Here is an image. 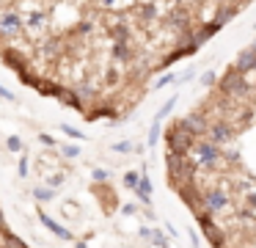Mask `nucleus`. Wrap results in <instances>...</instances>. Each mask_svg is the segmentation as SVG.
Masks as SVG:
<instances>
[{"instance_id":"5701e85b","label":"nucleus","mask_w":256,"mask_h":248,"mask_svg":"<svg viewBox=\"0 0 256 248\" xmlns=\"http://www.w3.org/2000/svg\"><path fill=\"white\" fill-rule=\"evenodd\" d=\"M152 240H154L157 248H171V242H168V237L162 234L160 229H152Z\"/></svg>"},{"instance_id":"bb28decb","label":"nucleus","mask_w":256,"mask_h":248,"mask_svg":"<svg viewBox=\"0 0 256 248\" xmlns=\"http://www.w3.org/2000/svg\"><path fill=\"white\" fill-rule=\"evenodd\" d=\"M130 149H135L132 141H118V143H113V152H116V154H124V152H130Z\"/></svg>"},{"instance_id":"2f4dec72","label":"nucleus","mask_w":256,"mask_h":248,"mask_svg":"<svg viewBox=\"0 0 256 248\" xmlns=\"http://www.w3.org/2000/svg\"><path fill=\"white\" fill-rule=\"evenodd\" d=\"M64 179H66V176H64V174H52L50 179H47V187H52V190H56L58 185H64Z\"/></svg>"},{"instance_id":"4c0bfd02","label":"nucleus","mask_w":256,"mask_h":248,"mask_svg":"<svg viewBox=\"0 0 256 248\" xmlns=\"http://www.w3.org/2000/svg\"><path fill=\"white\" fill-rule=\"evenodd\" d=\"M190 242H193V248L201 245V242H198V234H196V231H190Z\"/></svg>"},{"instance_id":"f704fd0d","label":"nucleus","mask_w":256,"mask_h":248,"mask_svg":"<svg viewBox=\"0 0 256 248\" xmlns=\"http://www.w3.org/2000/svg\"><path fill=\"white\" fill-rule=\"evenodd\" d=\"M39 141L44 143V146H56V141H52V138L47 135V132H42V135H39Z\"/></svg>"},{"instance_id":"f8f14e48","label":"nucleus","mask_w":256,"mask_h":248,"mask_svg":"<svg viewBox=\"0 0 256 248\" xmlns=\"http://www.w3.org/2000/svg\"><path fill=\"white\" fill-rule=\"evenodd\" d=\"M254 66H256V53L254 50H242V53L237 55V61H234V69L237 72H242V75H248V72H254Z\"/></svg>"},{"instance_id":"72a5a7b5","label":"nucleus","mask_w":256,"mask_h":248,"mask_svg":"<svg viewBox=\"0 0 256 248\" xmlns=\"http://www.w3.org/2000/svg\"><path fill=\"white\" fill-rule=\"evenodd\" d=\"M215 83H218L215 72H204V75H201V86H215Z\"/></svg>"},{"instance_id":"e433bc0d","label":"nucleus","mask_w":256,"mask_h":248,"mask_svg":"<svg viewBox=\"0 0 256 248\" xmlns=\"http://www.w3.org/2000/svg\"><path fill=\"white\" fill-rule=\"evenodd\" d=\"M122 212H124V215H132V212H135V204H124Z\"/></svg>"},{"instance_id":"1a4fd4ad","label":"nucleus","mask_w":256,"mask_h":248,"mask_svg":"<svg viewBox=\"0 0 256 248\" xmlns=\"http://www.w3.org/2000/svg\"><path fill=\"white\" fill-rule=\"evenodd\" d=\"M206 141H212L215 143V146H223V143H228V141H234V135H237V132H234V127L228 124V121H215V124H210V130H206Z\"/></svg>"},{"instance_id":"4be33fe9","label":"nucleus","mask_w":256,"mask_h":248,"mask_svg":"<svg viewBox=\"0 0 256 248\" xmlns=\"http://www.w3.org/2000/svg\"><path fill=\"white\" fill-rule=\"evenodd\" d=\"M174 105H176V97H171V99H168V102H166V105H162V108L154 113V124H160V121L166 119L168 113H171V110H174Z\"/></svg>"},{"instance_id":"58836bf2","label":"nucleus","mask_w":256,"mask_h":248,"mask_svg":"<svg viewBox=\"0 0 256 248\" xmlns=\"http://www.w3.org/2000/svg\"><path fill=\"white\" fill-rule=\"evenodd\" d=\"M226 3H232V6H237V9H242V6L248 3V0H226Z\"/></svg>"},{"instance_id":"a211bd4d","label":"nucleus","mask_w":256,"mask_h":248,"mask_svg":"<svg viewBox=\"0 0 256 248\" xmlns=\"http://www.w3.org/2000/svg\"><path fill=\"white\" fill-rule=\"evenodd\" d=\"M58 99H61L64 105H69V108H78V110H83V102L78 99V94H74V91H66V88H64V91L58 94Z\"/></svg>"},{"instance_id":"f257e3e1","label":"nucleus","mask_w":256,"mask_h":248,"mask_svg":"<svg viewBox=\"0 0 256 248\" xmlns=\"http://www.w3.org/2000/svg\"><path fill=\"white\" fill-rule=\"evenodd\" d=\"M166 165H168V176L174 179V185H182V182H193L196 176V165L190 163V154H166Z\"/></svg>"},{"instance_id":"9b49d317","label":"nucleus","mask_w":256,"mask_h":248,"mask_svg":"<svg viewBox=\"0 0 256 248\" xmlns=\"http://www.w3.org/2000/svg\"><path fill=\"white\" fill-rule=\"evenodd\" d=\"M3 64L12 66V69H17V72H22L25 66H28V58H25L17 47H6L3 50Z\"/></svg>"},{"instance_id":"cd10ccee","label":"nucleus","mask_w":256,"mask_h":248,"mask_svg":"<svg viewBox=\"0 0 256 248\" xmlns=\"http://www.w3.org/2000/svg\"><path fill=\"white\" fill-rule=\"evenodd\" d=\"M138 176H140L138 171H127V174H124V185H127L130 190H132V187L138 185Z\"/></svg>"},{"instance_id":"0eeeda50","label":"nucleus","mask_w":256,"mask_h":248,"mask_svg":"<svg viewBox=\"0 0 256 248\" xmlns=\"http://www.w3.org/2000/svg\"><path fill=\"white\" fill-rule=\"evenodd\" d=\"M25 31V22L17 11H0V36L3 39H17Z\"/></svg>"},{"instance_id":"ddd939ff","label":"nucleus","mask_w":256,"mask_h":248,"mask_svg":"<svg viewBox=\"0 0 256 248\" xmlns=\"http://www.w3.org/2000/svg\"><path fill=\"white\" fill-rule=\"evenodd\" d=\"M237 6H232V3H218V14H215V20H212V22H215V25L218 28H223V25H226V22H232L234 20V17H237Z\"/></svg>"},{"instance_id":"7ed1b4c3","label":"nucleus","mask_w":256,"mask_h":248,"mask_svg":"<svg viewBox=\"0 0 256 248\" xmlns=\"http://www.w3.org/2000/svg\"><path fill=\"white\" fill-rule=\"evenodd\" d=\"M166 143H168V152H174V154H190L196 138L190 135V132L179 124V119H176L171 127H168V132H166Z\"/></svg>"},{"instance_id":"6e6552de","label":"nucleus","mask_w":256,"mask_h":248,"mask_svg":"<svg viewBox=\"0 0 256 248\" xmlns=\"http://www.w3.org/2000/svg\"><path fill=\"white\" fill-rule=\"evenodd\" d=\"M179 124H182L184 130H188L190 135L196 138V141H198V138H204V135H206V130H210V121H206L204 110H196V113L182 116V119H179Z\"/></svg>"},{"instance_id":"2eb2a0df","label":"nucleus","mask_w":256,"mask_h":248,"mask_svg":"<svg viewBox=\"0 0 256 248\" xmlns=\"http://www.w3.org/2000/svg\"><path fill=\"white\" fill-rule=\"evenodd\" d=\"M113 58L116 61H130L132 58V47H130V42H113Z\"/></svg>"},{"instance_id":"aec40b11","label":"nucleus","mask_w":256,"mask_h":248,"mask_svg":"<svg viewBox=\"0 0 256 248\" xmlns=\"http://www.w3.org/2000/svg\"><path fill=\"white\" fill-rule=\"evenodd\" d=\"M36 88H39L42 97H56V99H58V94L64 91V88L58 86V83H42V80H39V86H36Z\"/></svg>"},{"instance_id":"39448f33","label":"nucleus","mask_w":256,"mask_h":248,"mask_svg":"<svg viewBox=\"0 0 256 248\" xmlns=\"http://www.w3.org/2000/svg\"><path fill=\"white\" fill-rule=\"evenodd\" d=\"M190 152H193L196 163L204 165V168H212V165L220 163V149H218L212 141H204V138H198V141L193 143V149H190Z\"/></svg>"},{"instance_id":"393cba45","label":"nucleus","mask_w":256,"mask_h":248,"mask_svg":"<svg viewBox=\"0 0 256 248\" xmlns=\"http://www.w3.org/2000/svg\"><path fill=\"white\" fill-rule=\"evenodd\" d=\"M91 179H94L96 185H105V182L110 179V174H108L105 168H94V171H91Z\"/></svg>"},{"instance_id":"a878e982","label":"nucleus","mask_w":256,"mask_h":248,"mask_svg":"<svg viewBox=\"0 0 256 248\" xmlns=\"http://www.w3.org/2000/svg\"><path fill=\"white\" fill-rule=\"evenodd\" d=\"M61 154H64V157H69V160H74V157H80V146L66 143V146H61Z\"/></svg>"},{"instance_id":"c9c22d12","label":"nucleus","mask_w":256,"mask_h":248,"mask_svg":"<svg viewBox=\"0 0 256 248\" xmlns=\"http://www.w3.org/2000/svg\"><path fill=\"white\" fill-rule=\"evenodd\" d=\"M0 97H3V99H8V102H14V94H12V91H6L3 86H0Z\"/></svg>"},{"instance_id":"b1692460","label":"nucleus","mask_w":256,"mask_h":248,"mask_svg":"<svg viewBox=\"0 0 256 248\" xmlns=\"http://www.w3.org/2000/svg\"><path fill=\"white\" fill-rule=\"evenodd\" d=\"M61 132H66L69 138H74V141H86V132H80L78 127H72V124H61Z\"/></svg>"},{"instance_id":"9d476101","label":"nucleus","mask_w":256,"mask_h":248,"mask_svg":"<svg viewBox=\"0 0 256 248\" xmlns=\"http://www.w3.org/2000/svg\"><path fill=\"white\" fill-rule=\"evenodd\" d=\"M39 220H42V226H44V229H50L56 237H61V240H72V231L64 229V226L58 223L56 218H50V215H47L44 209H39Z\"/></svg>"},{"instance_id":"4468645a","label":"nucleus","mask_w":256,"mask_h":248,"mask_svg":"<svg viewBox=\"0 0 256 248\" xmlns=\"http://www.w3.org/2000/svg\"><path fill=\"white\" fill-rule=\"evenodd\" d=\"M132 190H135V196H138V201L152 204V182H149V176H146V174L138 176V185H135Z\"/></svg>"},{"instance_id":"ea45409f","label":"nucleus","mask_w":256,"mask_h":248,"mask_svg":"<svg viewBox=\"0 0 256 248\" xmlns=\"http://www.w3.org/2000/svg\"><path fill=\"white\" fill-rule=\"evenodd\" d=\"M0 231H6V215H3V209H0Z\"/></svg>"},{"instance_id":"6ab92c4d","label":"nucleus","mask_w":256,"mask_h":248,"mask_svg":"<svg viewBox=\"0 0 256 248\" xmlns=\"http://www.w3.org/2000/svg\"><path fill=\"white\" fill-rule=\"evenodd\" d=\"M3 248H28V242L22 237L12 234V231H3Z\"/></svg>"},{"instance_id":"473e14b6","label":"nucleus","mask_w":256,"mask_h":248,"mask_svg":"<svg viewBox=\"0 0 256 248\" xmlns=\"http://www.w3.org/2000/svg\"><path fill=\"white\" fill-rule=\"evenodd\" d=\"M17 174L22 176V179H25V176H28V157H25V154H22V157H20V163H17Z\"/></svg>"},{"instance_id":"f3484780","label":"nucleus","mask_w":256,"mask_h":248,"mask_svg":"<svg viewBox=\"0 0 256 248\" xmlns=\"http://www.w3.org/2000/svg\"><path fill=\"white\" fill-rule=\"evenodd\" d=\"M34 198H36V201H42V204H47V201L56 198V190L47 187V185H39V187H34Z\"/></svg>"},{"instance_id":"dca6fc26","label":"nucleus","mask_w":256,"mask_h":248,"mask_svg":"<svg viewBox=\"0 0 256 248\" xmlns=\"http://www.w3.org/2000/svg\"><path fill=\"white\" fill-rule=\"evenodd\" d=\"M22 22H25L28 28H34V31H39V28H44V22H47V14H44V11H34V14H28Z\"/></svg>"},{"instance_id":"c756f323","label":"nucleus","mask_w":256,"mask_h":248,"mask_svg":"<svg viewBox=\"0 0 256 248\" xmlns=\"http://www.w3.org/2000/svg\"><path fill=\"white\" fill-rule=\"evenodd\" d=\"M171 83H176V75H162L160 80L154 83V88H166V86H171Z\"/></svg>"},{"instance_id":"20e7f679","label":"nucleus","mask_w":256,"mask_h":248,"mask_svg":"<svg viewBox=\"0 0 256 248\" xmlns=\"http://www.w3.org/2000/svg\"><path fill=\"white\" fill-rule=\"evenodd\" d=\"M198 207L204 209L206 215L226 212V209H228V196H226V190H220V187H210V190H201Z\"/></svg>"},{"instance_id":"a19ab883","label":"nucleus","mask_w":256,"mask_h":248,"mask_svg":"<svg viewBox=\"0 0 256 248\" xmlns=\"http://www.w3.org/2000/svg\"><path fill=\"white\" fill-rule=\"evenodd\" d=\"M250 50H254V53H256V42H254V44H250Z\"/></svg>"},{"instance_id":"412c9836","label":"nucleus","mask_w":256,"mask_h":248,"mask_svg":"<svg viewBox=\"0 0 256 248\" xmlns=\"http://www.w3.org/2000/svg\"><path fill=\"white\" fill-rule=\"evenodd\" d=\"M72 91L78 94V99H96V86H78Z\"/></svg>"},{"instance_id":"c85d7f7f","label":"nucleus","mask_w":256,"mask_h":248,"mask_svg":"<svg viewBox=\"0 0 256 248\" xmlns=\"http://www.w3.org/2000/svg\"><path fill=\"white\" fill-rule=\"evenodd\" d=\"M6 146H8V152H22V141H20L17 135H12V138H8V141H6Z\"/></svg>"},{"instance_id":"423d86ee","label":"nucleus","mask_w":256,"mask_h":248,"mask_svg":"<svg viewBox=\"0 0 256 248\" xmlns=\"http://www.w3.org/2000/svg\"><path fill=\"white\" fill-rule=\"evenodd\" d=\"M198 229L204 231V237L212 242L215 248H223V242H226V231L220 229V226L215 223V218L206 212H198Z\"/></svg>"},{"instance_id":"7c9ffc66","label":"nucleus","mask_w":256,"mask_h":248,"mask_svg":"<svg viewBox=\"0 0 256 248\" xmlns=\"http://www.w3.org/2000/svg\"><path fill=\"white\" fill-rule=\"evenodd\" d=\"M157 138H160V124H154V121H152V130H149V146H154Z\"/></svg>"},{"instance_id":"79ce46f5","label":"nucleus","mask_w":256,"mask_h":248,"mask_svg":"<svg viewBox=\"0 0 256 248\" xmlns=\"http://www.w3.org/2000/svg\"><path fill=\"white\" fill-rule=\"evenodd\" d=\"M254 72H256V66H254Z\"/></svg>"},{"instance_id":"f03ea898","label":"nucleus","mask_w":256,"mask_h":248,"mask_svg":"<svg viewBox=\"0 0 256 248\" xmlns=\"http://www.w3.org/2000/svg\"><path fill=\"white\" fill-rule=\"evenodd\" d=\"M218 91L223 94V97H248L250 94V86H248V80H245V75L242 72H237L232 66V69H226V75L218 80Z\"/></svg>"}]
</instances>
